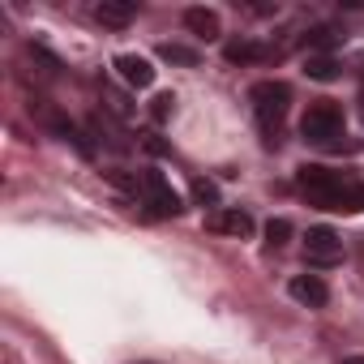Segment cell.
Instances as JSON below:
<instances>
[{
    "mask_svg": "<svg viewBox=\"0 0 364 364\" xmlns=\"http://www.w3.org/2000/svg\"><path fill=\"white\" fill-rule=\"evenodd\" d=\"M159 56H163V60H171V65H189V69L202 60V56H198L193 48H185V43H163V48H159Z\"/></svg>",
    "mask_w": 364,
    "mask_h": 364,
    "instance_id": "5bb4252c",
    "label": "cell"
},
{
    "mask_svg": "<svg viewBox=\"0 0 364 364\" xmlns=\"http://www.w3.org/2000/svg\"><path fill=\"white\" fill-rule=\"evenodd\" d=\"M112 69H116V73H120V82H124V86H133V90L154 86V65H150L146 56H137V52H120V56L112 60Z\"/></svg>",
    "mask_w": 364,
    "mask_h": 364,
    "instance_id": "8992f818",
    "label": "cell"
},
{
    "mask_svg": "<svg viewBox=\"0 0 364 364\" xmlns=\"http://www.w3.org/2000/svg\"><path fill=\"white\" fill-rule=\"evenodd\" d=\"M300 133H304V141L330 146V141L343 133V107H338V103H330V99L309 103V112H304V120H300Z\"/></svg>",
    "mask_w": 364,
    "mask_h": 364,
    "instance_id": "3957f363",
    "label": "cell"
},
{
    "mask_svg": "<svg viewBox=\"0 0 364 364\" xmlns=\"http://www.w3.org/2000/svg\"><path fill=\"white\" fill-rule=\"evenodd\" d=\"M249 103H253V116H257V124H262V133H266V146H274V141H279V129H283V120H287V107H291V86L266 77V82H257V86L249 90Z\"/></svg>",
    "mask_w": 364,
    "mask_h": 364,
    "instance_id": "6da1fadb",
    "label": "cell"
},
{
    "mask_svg": "<svg viewBox=\"0 0 364 364\" xmlns=\"http://www.w3.org/2000/svg\"><path fill=\"white\" fill-rule=\"evenodd\" d=\"M296 185H300V189L309 193V202H313V206L330 210V202H334L338 193H347V189L355 185V176L330 171V167H321V163H304V167L296 171Z\"/></svg>",
    "mask_w": 364,
    "mask_h": 364,
    "instance_id": "7a4b0ae2",
    "label": "cell"
},
{
    "mask_svg": "<svg viewBox=\"0 0 364 364\" xmlns=\"http://www.w3.org/2000/svg\"><path fill=\"white\" fill-rule=\"evenodd\" d=\"M95 18H99L103 26H112V31H124V26L137 18V5H133V0H99V5H95Z\"/></svg>",
    "mask_w": 364,
    "mask_h": 364,
    "instance_id": "ba28073f",
    "label": "cell"
},
{
    "mask_svg": "<svg viewBox=\"0 0 364 364\" xmlns=\"http://www.w3.org/2000/svg\"><path fill=\"white\" fill-rule=\"evenodd\" d=\"M48 124H52V129H56V133H60V137H65V141H73V146H77V150H82V154H86V159H90V154H95V146H90V141H86V133H82V129H77V124H73V120H65V116H60V112H48Z\"/></svg>",
    "mask_w": 364,
    "mask_h": 364,
    "instance_id": "7c38bea8",
    "label": "cell"
},
{
    "mask_svg": "<svg viewBox=\"0 0 364 364\" xmlns=\"http://www.w3.org/2000/svg\"><path fill=\"white\" fill-rule=\"evenodd\" d=\"M287 240H291V223H287V219H270V223H266V245H270V249H283Z\"/></svg>",
    "mask_w": 364,
    "mask_h": 364,
    "instance_id": "9a60e30c",
    "label": "cell"
},
{
    "mask_svg": "<svg viewBox=\"0 0 364 364\" xmlns=\"http://www.w3.org/2000/svg\"><path fill=\"white\" fill-rule=\"evenodd\" d=\"M304 73H309L313 82H334V77H338V60H334V56H309V60H304Z\"/></svg>",
    "mask_w": 364,
    "mask_h": 364,
    "instance_id": "4fadbf2b",
    "label": "cell"
},
{
    "mask_svg": "<svg viewBox=\"0 0 364 364\" xmlns=\"http://www.w3.org/2000/svg\"><path fill=\"white\" fill-rule=\"evenodd\" d=\"M171 112H176V99H171V95H154V103H150V116H154V120H167Z\"/></svg>",
    "mask_w": 364,
    "mask_h": 364,
    "instance_id": "ac0fdd59",
    "label": "cell"
},
{
    "mask_svg": "<svg viewBox=\"0 0 364 364\" xmlns=\"http://www.w3.org/2000/svg\"><path fill=\"white\" fill-rule=\"evenodd\" d=\"M193 198H198L202 206H215V202H219V189L210 185V180H202V176H198V180H193Z\"/></svg>",
    "mask_w": 364,
    "mask_h": 364,
    "instance_id": "2e32d148",
    "label": "cell"
},
{
    "mask_svg": "<svg viewBox=\"0 0 364 364\" xmlns=\"http://www.w3.org/2000/svg\"><path fill=\"white\" fill-rule=\"evenodd\" d=\"M185 31H189V35H198V39H206V43L223 35V26H219V14H215V9H202V5L185 9Z\"/></svg>",
    "mask_w": 364,
    "mask_h": 364,
    "instance_id": "9c48e42d",
    "label": "cell"
},
{
    "mask_svg": "<svg viewBox=\"0 0 364 364\" xmlns=\"http://www.w3.org/2000/svg\"><path fill=\"white\" fill-rule=\"evenodd\" d=\"M304 257L309 266H338L343 262V240L330 228H309L304 236Z\"/></svg>",
    "mask_w": 364,
    "mask_h": 364,
    "instance_id": "5b68a950",
    "label": "cell"
},
{
    "mask_svg": "<svg viewBox=\"0 0 364 364\" xmlns=\"http://www.w3.org/2000/svg\"><path fill=\"white\" fill-rule=\"evenodd\" d=\"M270 52L262 48V43H253V39H232V43H223V60L228 65H253V60H266Z\"/></svg>",
    "mask_w": 364,
    "mask_h": 364,
    "instance_id": "30bf717a",
    "label": "cell"
},
{
    "mask_svg": "<svg viewBox=\"0 0 364 364\" xmlns=\"http://www.w3.org/2000/svg\"><path fill=\"white\" fill-rule=\"evenodd\" d=\"M141 193H146V202H150V210L154 215H163V219H176L180 210H185V202H180V193L171 189V180L163 176V171H141Z\"/></svg>",
    "mask_w": 364,
    "mask_h": 364,
    "instance_id": "277c9868",
    "label": "cell"
},
{
    "mask_svg": "<svg viewBox=\"0 0 364 364\" xmlns=\"http://www.w3.org/2000/svg\"><path fill=\"white\" fill-rule=\"evenodd\" d=\"M287 296L300 300V304H309V309H321V304L330 300V287H326L317 274H296V279L287 283Z\"/></svg>",
    "mask_w": 364,
    "mask_h": 364,
    "instance_id": "52a82bcc",
    "label": "cell"
},
{
    "mask_svg": "<svg viewBox=\"0 0 364 364\" xmlns=\"http://www.w3.org/2000/svg\"><path fill=\"white\" fill-rule=\"evenodd\" d=\"M210 232H228V236H249L253 232V219L245 210H219L210 215Z\"/></svg>",
    "mask_w": 364,
    "mask_h": 364,
    "instance_id": "8fae6325",
    "label": "cell"
},
{
    "mask_svg": "<svg viewBox=\"0 0 364 364\" xmlns=\"http://www.w3.org/2000/svg\"><path fill=\"white\" fill-rule=\"evenodd\" d=\"M343 364H364V355H347V360H343Z\"/></svg>",
    "mask_w": 364,
    "mask_h": 364,
    "instance_id": "d6986e66",
    "label": "cell"
},
{
    "mask_svg": "<svg viewBox=\"0 0 364 364\" xmlns=\"http://www.w3.org/2000/svg\"><path fill=\"white\" fill-rule=\"evenodd\" d=\"M304 48H334V31H326V26L309 31V35H304Z\"/></svg>",
    "mask_w": 364,
    "mask_h": 364,
    "instance_id": "e0dca14e",
    "label": "cell"
}]
</instances>
